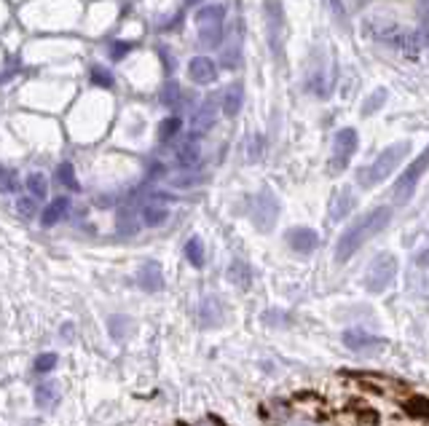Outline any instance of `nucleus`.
I'll use <instances>...</instances> for the list:
<instances>
[{"label":"nucleus","mask_w":429,"mask_h":426,"mask_svg":"<svg viewBox=\"0 0 429 426\" xmlns=\"http://www.w3.org/2000/svg\"><path fill=\"white\" fill-rule=\"evenodd\" d=\"M389 220H392V210H389V207H376V210H370L368 214L357 217V220L343 231V236H341L336 244L338 263H346L363 244L370 242L376 234H381V231L389 225Z\"/></svg>","instance_id":"1"},{"label":"nucleus","mask_w":429,"mask_h":426,"mask_svg":"<svg viewBox=\"0 0 429 426\" xmlns=\"http://www.w3.org/2000/svg\"><path fill=\"white\" fill-rule=\"evenodd\" d=\"M408 153H410V145H408V142H395V145L384 148V151L376 155V161L360 172V185H363V188H376L378 183H384V180L397 169L400 161H402Z\"/></svg>","instance_id":"2"},{"label":"nucleus","mask_w":429,"mask_h":426,"mask_svg":"<svg viewBox=\"0 0 429 426\" xmlns=\"http://www.w3.org/2000/svg\"><path fill=\"white\" fill-rule=\"evenodd\" d=\"M395 274H397V258L389 255V252H381V255L368 266L365 287H368L373 295H381V292H387V287L392 284Z\"/></svg>","instance_id":"3"},{"label":"nucleus","mask_w":429,"mask_h":426,"mask_svg":"<svg viewBox=\"0 0 429 426\" xmlns=\"http://www.w3.org/2000/svg\"><path fill=\"white\" fill-rule=\"evenodd\" d=\"M427 169H429V145L413 158V164L400 175V180L395 183V201H397V204H405V201L413 196L416 185H419L421 175H424Z\"/></svg>","instance_id":"4"},{"label":"nucleus","mask_w":429,"mask_h":426,"mask_svg":"<svg viewBox=\"0 0 429 426\" xmlns=\"http://www.w3.org/2000/svg\"><path fill=\"white\" fill-rule=\"evenodd\" d=\"M357 145H360V137L354 129H341L333 140V161H330V172H341L349 158L357 153Z\"/></svg>","instance_id":"5"},{"label":"nucleus","mask_w":429,"mask_h":426,"mask_svg":"<svg viewBox=\"0 0 429 426\" xmlns=\"http://www.w3.org/2000/svg\"><path fill=\"white\" fill-rule=\"evenodd\" d=\"M263 16H266V30H269L271 51H274V57L279 60L282 57V30H284V11H282L279 0H266Z\"/></svg>","instance_id":"6"},{"label":"nucleus","mask_w":429,"mask_h":426,"mask_svg":"<svg viewBox=\"0 0 429 426\" xmlns=\"http://www.w3.org/2000/svg\"><path fill=\"white\" fill-rule=\"evenodd\" d=\"M276 212H279L276 199L269 193V190H263V193L255 199V210H252V220H255V225H258L260 231H269V228L274 225Z\"/></svg>","instance_id":"7"},{"label":"nucleus","mask_w":429,"mask_h":426,"mask_svg":"<svg viewBox=\"0 0 429 426\" xmlns=\"http://www.w3.org/2000/svg\"><path fill=\"white\" fill-rule=\"evenodd\" d=\"M343 343L357 351V354H376L378 349H384V340H378L376 335L363 333V330H346L343 333Z\"/></svg>","instance_id":"8"},{"label":"nucleus","mask_w":429,"mask_h":426,"mask_svg":"<svg viewBox=\"0 0 429 426\" xmlns=\"http://www.w3.org/2000/svg\"><path fill=\"white\" fill-rule=\"evenodd\" d=\"M287 244H290V249H295L298 255H308V252H314L317 249V234L311 231V228H304V225H298V228H290L287 231Z\"/></svg>","instance_id":"9"},{"label":"nucleus","mask_w":429,"mask_h":426,"mask_svg":"<svg viewBox=\"0 0 429 426\" xmlns=\"http://www.w3.org/2000/svg\"><path fill=\"white\" fill-rule=\"evenodd\" d=\"M188 75H191L193 84L204 86V84H212L214 81L217 67H214V62L210 60V57H193L191 64H188Z\"/></svg>","instance_id":"10"},{"label":"nucleus","mask_w":429,"mask_h":426,"mask_svg":"<svg viewBox=\"0 0 429 426\" xmlns=\"http://www.w3.org/2000/svg\"><path fill=\"white\" fill-rule=\"evenodd\" d=\"M67 212H70V199H67V196H60V199H54L49 207H43L40 223H43L46 228H51V225H57L60 220H64Z\"/></svg>","instance_id":"11"},{"label":"nucleus","mask_w":429,"mask_h":426,"mask_svg":"<svg viewBox=\"0 0 429 426\" xmlns=\"http://www.w3.org/2000/svg\"><path fill=\"white\" fill-rule=\"evenodd\" d=\"M137 281H140V287H143V290H148V292H158V290L164 287L161 268H158L156 263H145V266L140 268V274H137Z\"/></svg>","instance_id":"12"},{"label":"nucleus","mask_w":429,"mask_h":426,"mask_svg":"<svg viewBox=\"0 0 429 426\" xmlns=\"http://www.w3.org/2000/svg\"><path fill=\"white\" fill-rule=\"evenodd\" d=\"M242 99H245V89H242V84H231L225 94H223V113L228 116V118H234L239 110H242Z\"/></svg>","instance_id":"13"},{"label":"nucleus","mask_w":429,"mask_h":426,"mask_svg":"<svg viewBox=\"0 0 429 426\" xmlns=\"http://www.w3.org/2000/svg\"><path fill=\"white\" fill-rule=\"evenodd\" d=\"M223 16H225V5L212 3V5H201L193 19L199 27H210V25H223Z\"/></svg>","instance_id":"14"},{"label":"nucleus","mask_w":429,"mask_h":426,"mask_svg":"<svg viewBox=\"0 0 429 426\" xmlns=\"http://www.w3.org/2000/svg\"><path fill=\"white\" fill-rule=\"evenodd\" d=\"M185 258H188V263H191V266H196V268H201V266H204V244H201L199 236L188 239V244H185Z\"/></svg>","instance_id":"15"},{"label":"nucleus","mask_w":429,"mask_h":426,"mask_svg":"<svg viewBox=\"0 0 429 426\" xmlns=\"http://www.w3.org/2000/svg\"><path fill=\"white\" fill-rule=\"evenodd\" d=\"M352 204H354L352 193H349V190H341L336 199H333V210H330L333 220H343V217L349 214V210H352Z\"/></svg>","instance_id":"16"},{"label":"nucleus","mask_w":429,"mask_h":426,"mask_svg":"<svg viewBox=\"0 0 429 426\" xmlns=\"http://www.w3.org/2000/svg\"><path fill=\"white\" fill-rule=\"evenodd\" d=\"M212 123H214V108H212V102H207L199 113H196V118H193V131H207V129H212Z\"/></svg>","instance_id":"17"},{"label":"nucleus","mask_w":429,"mask_h":426,"mask_svg":"<svg viewBox=\"0 0 429 426\" xmlns=\"http://www.w3.org/2000/svg\"><path fill=\"white\" fill-rule=\"evenodd\" d=\"M35 402L38 408H54L57 405V386L54 384H43L35 389Z\"/></svg>","instance_id":"18"},{"label":"nucleus","mask_w":429,"mask_h":426,"mask_svg":"<svg viewBox=\"0 0 429 426\" xmlns=\"http://www.w3.org/2000/svg\"><path fill=\"white\" fill-rule=\"evenodd\" d=\"M27 190H30L32 199H46V193H49L46 177H43L40 172H32L30 177H27Z\"/></svg>","instance_id":"19"},{"label":"nucleus","mask_w":429,"mask_h":426,"mask_svg":"<svg viewBox=\"0 0 429 426\" xmlns=\"http://www.w3.org/2000/svg\"><path fill=\"white\" fill-rule=\"evenodd\" d=\"M167 207L164 204H148L145 210H143V220H145V225H161L164 220H167Z\"/></svg>","instance_id":"20"},{"label":"nucleus","mask_w":429,"mask_h":426,"mask_svg":"<svg viewBox=\"0 0 429 426\" xmlns=\"http://www.w3.org/2000/svg\"><path fill=\"white\" fill-rule=\"evenodd\" d=\"M405 410L410 416H416V418H429V399L427 397H410L405 402Z\"/></svg>","instance_id":"21"},{"label":"nucleus","mask_w":429,"mask_h":426,"mask_svg":"<svg viewBox=\"0 0 429 426\" xmlns=\"http://www.w3.org/2000/svg\"><path fill=\"white\" fill-rule=\"evenodd\" d=\"M180 126H183V121H180L177 116H169V118H164L161 126H158V137L167 142V140H172V137L180 131Z\"/></svg>","instance_id":"22"},{"label":"nucleus","mask_w":429,"mask_h":426,"mask_svg":"<svg viewBox=\"0 0 429 426\" xmlns=\"http://www.w3.org/2000/svg\"><path fill=\"white\" fill-rule=\"evenodd\" d=\"M199 38L204 46H220L223 38V27L220 25H210V27H199Z\"/></svg>","instance_id":"23"},{"label":"nucleus","mask_w":429,"mask_h":426,"mask_svg":"<svg viewBox=\"0 0 429 426\" xmlns=\"http://www.w3.org/2000/svg\"><path fill=\"white\" fill-rule=\"evenodd\" d=\"M57 177H60L62 185H67L70 190H78L81 185H78V180H75V172H73V164H60V169H57Z\"/></svg>","instance_id":"24"},{"label":"nucleus","mask_w":429,"mask_h":426,"mask_svg":"<svg viewBox=\"0 0 429 426\" xmlns=\"http://www.w3.org/2000/svg\"><path fill=\"white\" fill-rule=\"evenodd\" d=\"M177 161L183 166H193L199 161V145L196 142H185L183 148H180V153H177Z\"/></svg>","instance_id":"25"},{"label":"nucleus","mask_w":429,"mask_h":426,"mask_svg":"<svg viewBox=\"0 0 429 426\" xmlns=\"http://www.w3.org/2000/svg\"><path fill=\"white\" fill-rule=\"evenodd\" d=\"M57 362H60V357H57L54 351H46V354H40V357L35 360V370H38V373H51V370L57 367Z\"/></svg>","instance_id":"26"},{"label":"nucleus","mask_w":429,"mask_h":426,"mask_svg":"<svg viewBox=\"0 0 429 426\" xmlns=\"http://www.w3.org/2000/svg\"><path fill=\"white\" fill-rule=\"evenodd\" d=\"M16 190V177L0 166V193H14Z\"/></svg>","instance_id":"27"},{"label":"nucleus","mask_w":429,"mask_h":426,"mask_svg":"<svg viewBox=\"0 0 429 426\" xmlns=\"http://www.w3.org/2000/svg\"><path fill=\"white\" fill-rule=\"evenodd\" d=\"M92 81L97 84V86H113V75L108 73V70H102V67H94L92 70Z\"/></svg>","instance_id":"28"},{"label":"nucleus","mask_w":429,"mask_h":426,"mask_svg":"<svg viewBox=\"0 0 429 426\" xmlns=\"http://www.w3.org/2000/svg\"><path fill=\"white\" fill-rule=\"evenodd\" d=\"M384 99H387V92H384V89H378V92L373 94L368 102H365V108H363V110H365L368 116H370V113H376V110L384 105Z\"/></svg>","instance_id":"29"},{"label":"nucleus","mask_w":429,"mask_h":426,"mask_svg":"<svg viewBox=\"0 0 429 426\" xmlns=\"http://www.w3.org/2000/svg\"><path fill=\"white\" fill-rule=\"evenodd\" d=\"M180 97V89H177V84H167V89H164V102L169 105V102H175Z\"/></svg>","instance_id":"30"},{"label":"nucleus","mask_w":429,"mask_h":426,"mask_svg":"<svg viewBox=\"0 0 429 426\" xmlns=\"http://www.w3.org/2000/svg\"><path fill=\"white\" fill-rule=\"evenodd\" d=\"M16 210L25 214V217H30V214L35 212V207H32V199H19V201H16Z\"/></svg>","instance_id":"31"},{"label":"nucleus","mask_w":429,"mask_h":426,"mask_svg":"<svg viewBox=\"0 0 429 426\" xmlns=\"http://www.w3.org/2000/svg\"><path fill=\"white\" fill-rule=\"evenodd\" d=\"M126 51H129V46H126V43H116V46H113V60H121Z\"/></svg>","instance_id":"32"},{"label":"nucleus","mask_w":429,"mask_h":426,"mask_svg":"<svg viewBox=\"0 0 429 426\" xmlns=\"http://www.w3.org/2000/svg\"><path fill=\"white\" fill-rule=\"evenodd\" d=\"M330 8H333V11H336L338 16H341V14H343V8H341V0H330Z\"/></svg>","instance_id":"33"},{"label":"nucleus","mask_w":429,"mask_h":426,"mask_svg":"<svg viewBox=\"0 0 429 426\" xmlns=\"http://www.w3.org/2000/svg\"><path fill=\"white\" fill-rule=\"evenodd\" d=\"M191 3H196V0H191Z\"/></svg>","instance_id":"34"}]
</instances>
